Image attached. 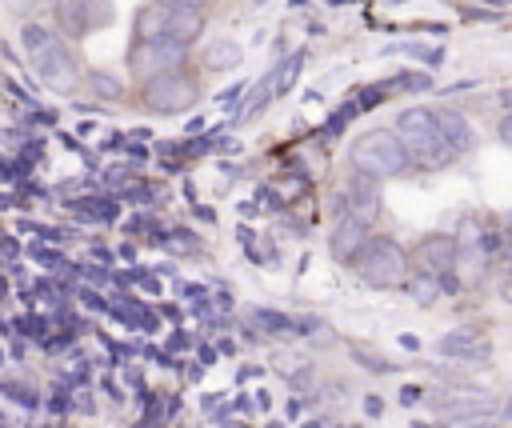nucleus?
Listing matches in <instances>:
<instances>
[{"mask_svg":"<svg viewBox=\"0 0 512 428\" xmlns=\"http://www.w3.org/2000/svg\"><path fill=\"white\" fill-rule=\"evenodd\" d=\"M396 140H400V148H404V160L408 164H416V168H428V172H436V168H448L456 156H452V148L444 144V136H440V120H436V108H404L400 116H396Z\"/></svg>","mask_w":512,"mask_h":428,"instance_id":"f257e3e1","label":"nucleus"},{"mask_svg":"<svg viewBox=\"0 0 512 428\" xmlns=\"http://www.w3.org/2000/svg\"><path fill=\"white\" fill-rule=\"evenodd\" d=\"M20 40H24V56L32 60V72L48 88L64 92V88L76 84V56H72V48L64 44V36L56 28L32 20V24L20 28Z\"/></svg>","mask_w":512,"mask_h":428,"instance_id":"f03ea898","label":"nucleus"},{"mask_svg":"<svg viewBox=\"0 0 512 428\" xmlns=\"http://www.w3.org/2000/svg\"><path fill=\"white\" fill-rule=\"evenodd\" d=\"M348 160H352V172H360L368 180H392V176H400L408 168L404 148H400L392 128H372V132L356 136Z\"/></svg>","mask_w":512,"mask_h":428,"instance_id":"7ed1b4c3","label":"nucleus"},{"mask_svg":"<svg viewBox=\"0 0 512 428\" xmlns=\"http://www.w3.org/2000/svg\"><path fill=\"white\" fill-rule=\"evenodd\" d=\"M352 268H356V276L360 280H368V284H376V288H392V284H400L404 276H408V256H404V248L396 244V240H388V236H368L360 248H356V256H352Z\"/></svg>","mask_w":512,"mask_h":428,"instance_id":"20e7f679","label":"nucleus"},{"mask_svg":"<svg viewBox=\"0 0 512 428\" xmlns=\"http://www.w3.org/2000/svg\"><path fill=\"white\" fill-rule=\"evenodd\" d=\"M192 100H196V84H192L180 68L156 72V76H148V84H144V104H148L152 112H180V108H188Z\"/></svg>","mask_w":512,"mask_h":428,"instance_id":"39448f33","label":"nucleus"},{"mask_svg":"<svg viewBox=\"0 0 512 428\" xmlns=\"http://www.w3.org/2000/svg\"><path fill=\"white\" fill-rule=\"evenodd\" d=\"M60 36H84L112 24V0H52Z\"/></svg>","mask_w":512,"mask_h":428,"instance_id":"423d86ee","label":"nucleus"},{"mask_svg":"<svg viewBox=\"0 0 512 428\" xmlns=\"http://www.w3.org/2000/svg\"><path fill=\"white\" fill-rule=\"evenodd\" d=\"M188 56V44L184 40H172V36H152V40H140L128 56V64L140 72V76H156V72H172L180 68Z\"/></svg>","mask_w":512,"mask_h":428,"instance_id":"0eeeda50","label":"nucleus"},{"mask_svg":"<svg viewBox=\"0 0 512 428\" xmlns=\"http://www.w3.org/2000/svg\"><path fill=\"white\" fill-rule=\"evenodd\" d=\"M348 216H356V220H364V224H372L376 220V212H380V200H376V180H368V176H360V172H352L348 176Z\"/></svg>","mask_w":512,"mask_h":428,"instance_id":"6e6552de","label":"nucleus"},{"mask_svg":"<svg viewBox=\"0 0 512 428\" xmlns=\"http://www.w3.org/2000/svg\"><path fill=\"white\" fill-rule=\"evenodd\" d=\"M436 120H440V136H444V144L452 148V156H460V152H468L472 144H476V132H472V124L460 116V112H436Z\"/></svg>","mask_w":512,"mask_h":428,"instance_id":"1a4fd4ad","label":"nucleus"},{"mask_svg":"<svg viewBox=\"0 0 512 428\" xmlns=\"http://www.w3.org/2000/svg\"><path fill=\"white\" fill-rule=\"evenodd\" d=\"M416 256H420V268L424 272H448L452 268V260H456V244L448 240V236H428L420 248H416Z\"/></svg>","mask_w":512,"mask_h":428,"instance_id":"9d476101","label":"nucleus"},{"mask_svg":"<svg viewBox=\"0 0 512 428\" xmlns=\"http://www.w3.org/2000/svg\"><path fill=\"white\" fill-rule=\"evenodd\" d=\"M364 240H368V224L356 220V216H344V220L336 224V232H332V252H336L340 260H352Z\"/></svg>","mask_w":512,"mask_h":428,"instance_id":"9b49d317","label":"nucleus"},{"mask_svg":"<svg viewBox=\"0 0 512 428\" xmlns=\"http://www.w3.org/2000/svg\"><path fill=\"white\" fill-rule=\"evenodd\" d=\"M168 12H172V4H144L140 8V16H136V36L140 40H152V36H164L168 32Z\"/></svg>","mask_w":512,"mask_h":428,"instance_id":"f8f14e48","label":"nucleus"},{"mask_svg":"<svg viewBox=\"0 0 512 428\" xmlns=\"http://www.w3.org/2000/svg\"><path fill=\"white\" fill-rule=\"evenodd\" d=\"M244 60V48L236 44V40H212L208 48H204V68H212V72H228V68H236Z\"/></svg>","mask_w":512,"mask_h":428,"instance_id":"ddd939ff","label":"nucleus"},{"mask_svg":"<svg viewBox=\"0 0 512 428\" xmlns=\"http://www.w3.org/2000/svg\"><path fill=\"white\" fill-rule=\"evenodd\" d=\"M200 28H204L200 8H172V12H168V32H164V36H172V40H184V44H188Z\"/></svg>","mask_w":512,"mask_h":428,"instance_id":"4468645a","label":"nucleus"},{"mask_svg":"<svg viewBox=\"0 0 512 428\" xmlns=\"http://www.w3.org/2000/svg\"><path fill=\"white\" fill-rule=\"evenodd\" d=\"M416 292H420V300H432V296H436V280H420Z\"/></svg>","mask_w":512,"mask_h":428,"instance_id":"2eb2a0df","label":"nucleus"},{"mask_svg":"<svg viewBox=\"0 0 512 428\" xmlns=\"http://www.w3.org/2000/svg\"><path fill=\"white\" fill-rule=\"evenodd\" d=\"M156 4H172V8H204L208 0H156Z\"/></svg>","mask_w":512,"mask_h":428,"instance_id":"dca6fc26","label":"nucleus"},{"mask_svg":"<svg viewBox=\"0 0 512 428\" xmlns=\"http://www.w3.org/2000/svg\"><path fill=\"white\" fill-rule=\"evenodd\" d=\"M16 4H20V8H32V12H36L40 4H52V0H16Z\"/></svg>","mask_w":512,"mask_h":428,"instance_id":"f3484780","label":"nucleus"}]
</instances>
